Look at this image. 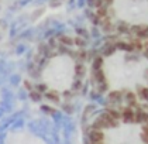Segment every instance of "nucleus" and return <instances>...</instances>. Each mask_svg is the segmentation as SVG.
Wrapping results in <instances>:
<instances>
[{
  "mask_svg": "<svg viewBox=\"0 0 148 144\" xmlns=\"http://www.w3.org/2000/svg\"><path fill=\"white\" fill-rule=\"evenodd\" d=\"M86 40L75 37L73 43L65 44L57 35L49 44H41L31 65L27 88L35 100L47 99L59 103L62 96L69 98L83 88L86 74L85 61L89 58L85 51Z\"/></svg>",
  "mask_w": 148,
  "mask_h": 144,
  "instance_id": "obj_1",
  "label": "nucleus"
},
{
  "mask_svg": "<svg viewBox=\"0 0 148 144\" xmlns=\"http://www.w3.org/2000/svg\"><path fill=\"white\" fill-rule=\"evenodd\" d=\"M128 34H130V35H133V37H137V38H147L148 37V24L131 25Z\"/></svg>",
  "mask_w": 148,
  "mask_h": 144,
  "instance_id": "obj_2",
  "label": "nucleus"
},
{
  "mask_svg": "<svg viewBox=\"0 0 148 144\" xmlns=\"http://www.w3.org/2000/svg\"><path fill=\"white\" fill-rule=\"evenodd\" d=\"M106 96H107V102L110 105L120 103L123 100V98H124V92L120 90V89H109V92L106 93Z\"/></svg>",
  "mask_w": 148,
  "mask_h": 144,
  "instance_id": "obj_3",
  "label": "nucleus"
},
{
  "mask_svg": "<svg viewBox=\"0 0 148 144\" xmlns=\"http://www.w3.org/2000/svg\"><path fill=\"white\" fill-rule=\"evenodd\" d=\"M121 120L124 123H136V110L131 106H125L121 109Z\"/></svg>",
  "mask_w": 148,
  "mask_h": 144,
  "instance_id": "obj_4",
  "label": "nucleus"
},
{
  "mask_svg": "<svg viewBox=\"0 0 148 144\" xmlns=\"http://www.w3.org/2000/svg\"><path fill=\"white\" fill-rule=\"evenodd\" d=\"M89 140H90V143H103L104 141V132L97 130V129H92L89 132Z\"/></svg>",
  "mask_w": 148,
  "mask_h": 144,
  "instance_id": "obj_5",
  "label": "nucleus"
},
{
  "mask_svg": "<svg viewBox=\"0 0 148 144\" xmlns=\"http://www.w3.org/2000/svg\"><path fill=\"white\" fill-rule=\"evenodd\" d=\"M124 99L127 100L128 106H131L133 109L137 106V95L133 92V90H127V92H124Z\"/></svg>",
  "mask_w": 148,
  "mask_h": 144,
  "instance_id": "obj_6",
  "label": "nucleus"
},
{
  "mask_svg": "<svg viewBox=\"0 0 148 144\" xmlns=\"http://www.w3.org/2000/svg\"><path fill=\"white\" fill-rule=\"evenodd\" d=\"M138 96L143 100H147L148 102V86H141L138 89Z\"/></svg>",
  "mask_w": 148,
  "mask_h": 144,
  "instance_id": "obj_7",
  "label": "nucleus"
},
{
  "mask_svg": "<svg viewBox=\"0 0 148 144\" xmlns=\"http://www.w3.org/2000/svg\"><path fill=\"white\" fill-rule=\"evenodd\" d=\"M6 96H7V93H6V90L0 86V106L3 105V102H4V99H6Z\"/></svg>",
  "mask_w": 148,
  "mask_h": 144,
  "instance_id": "obj_8",
  "label": "nucleus"
},
{
  "mask_svg": "<svg viewBox=\"0 0 148 144\" xmlns=\"http://www.w3.org/2000/svg\"><path fill=\"white\" fill-rule=\"evenodd\" d=\"M141 140L145 144H148V133L147 132H143V133H141Z\"/></svg>",
  "mask_w": 148,
  "mask_h": 144,
  "instance_id": "obj_9",
  "label": "nucleus"
},
{
  "mask_svg": "<svg viewBox=\"0 0 148 144\" xmlns=\"http://www.w3.org/2000/svg\"><path fill=\"white\" fill-rule=\"evenodd\" d=\"M144 51H145V55H147V58H148V44H145V47H144Z\"/></svg>",
  "mask_w": 148,
  "mask_h": 144,
  "instance_id": "obj_10",
  "label": "nucleus"
},
{
  "mask_svg": "<svg viewBox=\"0 0 148 144\" xmlns=\"http://www.w3.org/2000/svg\"><path fill=\"white\" fill-rule=\"evenodd\" d=\"M90 144H104V143H90Z\"/></svg>",
  "mask_w": 148,
  "mask_h": 144,
  "instance_id": "obj_11",
  "label": "nucleus"
}]
</instances>
